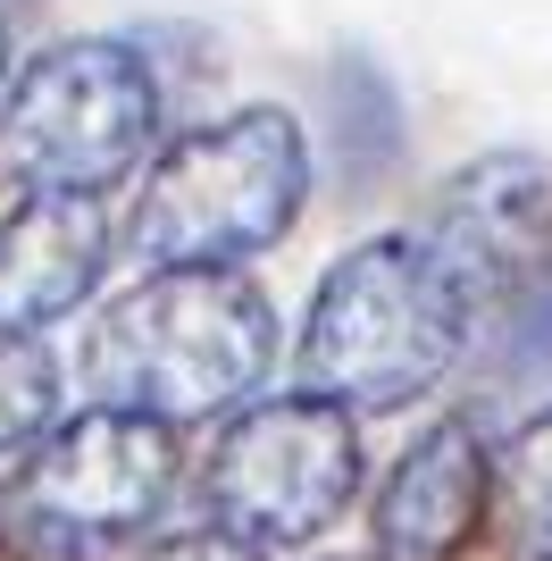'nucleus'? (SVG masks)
Listing matches in <instances>:
<instances>
[{
	"instance_id": "11",
	"label": "nucleus",
	"mask_w": 552,
	"mask_h": 561,
	"mask_svg": "<svg viewBox=\"0 0 552 561\" xmlns=\"http://www.w3.org/2000/svg\"><path fill=\"white\" fill-rule=\"evenodd\" d=\"M485 369L503 377V386H536V377H552V260L536 268L528 285H510L503 302H494Z\"/></svg>"
},
{
	"instance_id": "4",
	"label": "nucleus",
	"mask_w": 552,
	"mask_h": 561,
	"mask_svg": "<svg viewBox=\"0 0 552 561\" xmlns=\"http://www.w3.org/2000/svg\"><path fill=\"white\" fill-rule=\"evenodd\" d=\"M160 142V76L126 43H50L25 59L0 110V185L34 193H101Z\"/></svg>"
},
{
	"instance_id": "14",
	"label": "nucleus",
	"mask_w": 552,
	"mask_h": 561,
	"mask_svg": "<svg viewBox=\"0 0 552 561\" xmlns=\"http://www.w3.org/2000/svg\"><path fill=\"white\" fill-rule=\"evenodd\" d=\"M0 76H9V18H0Z\"/></svg>"
},
{
	"instance_id": "9",
	"label": "nucleus",
	"mask_w": 552,
	"mask_h": 561,
	"mask_svg": "<svg viewBox=\"0 0 552 561\" xmlns=\"http://www.w3.org/2000/svg\"><path fill=\"white\" fill-rule=\"evenodd\" d=\"M110 268V218L92 193H50L0 218V335H34L68 319Z\"/></svg>"
},
{
	"instance_id": "2",
	"label": "nucleus",
	"mask_w": 552,
	"mask_h": 561,
	"mask_svg": "<svg viewBox=\"0 0 552 561\" xmlns=\"http://www.w3.org/2000/svg\"><path fill=\"white\" fill-rule=\"evenodd\" d=\"M469 328H478V302L427 252V234L418 243L386 234L319 277V302L301 328V369H310V394L344 402V411H402L460 360Z\"/></svg>"
},
{
	"instance_id": "3",
	"label": "nucleus",
	"mask_w": 552,
	"mask_h": 561,
	"mask_svg": "<svg viewBox=\"0 0 552 561\" xmlns=\"http://www.w3.org/2000/svg\"><path fill=\"white\" fill-rule=\"evenodd\" d=\"M310 151L285 110H234L218 126H193L151 160L126 218V252L142 268H227L268 252L301 218Z\"/></svg>"
},
{
	"instance_id": "12",
	"label": "nucleus",
	"mask_w": 552,
	"mask_h": 561,
	"mask_svg": "<svg viewBox=\"0 0 552 561\" xmlns=\"http://www.w3.org/2000/svg\"><path fill=\"white\" fill-rule=\"evenodd\" d=\"M59 420V360L34 335H0V453L34 445Z\"/></svg>"
},
{
	"instance_id": "10",
	"label": "nucleus",
	"mask_w": 552,
	"mask_h": 561,
	"mask_svg": "<svg viewBox=\"0 0 552 561\" xmlns=\"http://www.w3.org/2000/svg\"><path fill=\"white\" fill-rule=\"evenodd\" d=\"M494 486H503V519L528 561H552V411L528 420L494 461Z\"/></svg>"
},
{
	"instance_id": "6",
	"label": "nucleus",
	"mask_w": 552,
	"mask_h": 561,
	"mask_svg": "<svg viewBox=\"0 0 552 561\" xmlns=\"http://www.w3.org/2000/svg\"><path fill=\"white\" fill-rule=\"evenodd\" d=\"M360 494V427L326 394H268L218 436L202 469V519L218 537L252 545H310Z\"/></svg>"
},
{
	"instance_id": "1",
	"label": "nucleus",
	"mask_w": 552,
	"mask_h": 561,
	"mask_svg": "<svg viewBox=\"0 0 552 561\" xmlns=\"http://www.w3.org/2000/svg\"><path fill=\"white\" fill-rule=\"evenodd\" d=\"M276 310L227 268H168L92 328V394L135 420H218L268 377Z\"/></svg>"
},
{
	"instance_id": "7",
	"label": "nucleus",
	"mask_w": 552,
	"mask_h": 561,
	"mask_svg": "<svg viewBox=\"0 0 552 561\" xmlns=\"http://www.w3.org/2000/svg\"><path fill=\"white\" fill-rule=\"evenodd\" d=\"M427 252L452 268V285L485 319L510 285H528L552 260V176L536 160H485L478 176H460L444 193Z\"/></svg>"
},
{
	"instance_id": "8",
	"label": "nucleus",
	"mask_w": 552,
	"mask_h": 561,
	"mask_svg": "<svg viewBox=\"0 0 552 561\" xmlns=\"http://www.w3.org/2000/svg\"><path fill=\"white\" fill-rule=\"evenodd\" d=\"M485 494H494V461H485L478 427L436 420L377 486V512H368L377 561H452L478 537Z\"/></svg>"
},
{
	"instance_id": "13",
	"label": "nucleus",
	"mask_w": 552,
	"mask_h": 561,
	"mask_svg": "<svg viewBox=\"0 0 552 561\" xmlns=\"http://www.w3.org/2000/svg\"><path fill=\"white\" fill-rule=\"evenodd\" d=\"M142 561H260V553H252V545H234V537H218V528H193V537L151 545Z\"/></svg>"
},
{
	"instance_id": "5",
	"label": "nucleus",
	"mask_w": 552,
	"mask_h": 561,
	"mask_svg": "<svg viewBox=\"0 0 552 561\" xmlns=\"http://www.w3.org/2000/svg\"><path fill=\"white\" fill-rule=\"evenodd\" d=\"M176 494V427L92 402L34 445V461L9 478L0 528L34 561H101L135 545Z\"/></svg>"
}]
</instances>
